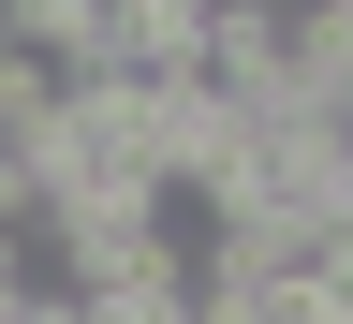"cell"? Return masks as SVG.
Returning a JSON list of instances; mask_svg holds the SVG:
<instances>
[{
	"instance_id": "1",
	"label": "cell",
	"mask_w": 353,
	"mask_h": 324,
	"mask_svg": "<svg viewBox=\"0 0 353 324\" xmlns=\"http://www.w3.org/2000/svg\"><path fill=\"white\" fill-rule=\"evenodd\" d=\"M74 59H44V44H0V133H15V148H30V133H59V104H74Z\"/></svg>"
}]
</instances>
